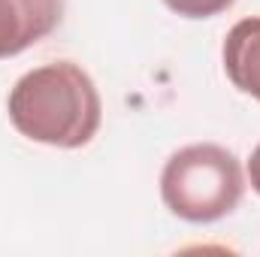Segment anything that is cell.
Instances as JSON below:
<instances>
[{"label": "cell", "mask_w": 260, "mask_h": 257, "mask_svg": "<svg viewBox=\"0 0 260 257\" xmlns=\"http://www.w3.org/2000/svg\"><path fill=\"white\" fill-rule=\"evenodd\" d=\"M176 15H182V18H215V15H221V12H227L236 0H164Z\"/></svg>", "instance_id": "5"}, {"label": "cell", "mask_w": 260, "mask_h": 257, "mask_svg": "<svg viewBox=\"0 0 260 257\" xmlns=\"http://www.w3.org/2000/svg\"><path fill=\"white\" fill-rule=\"evenodd\" d=\"M12 127L24 139L52 148H85L103 121V100L94 79L73 61L27 70L6 97Z\"/></svg>", "instance_id": "1"}, {"label": "cell", "mask_w": 260, "mask_h": 257, "mask_svg": "<svg viewBox=\"0 0 260 257\" xmlns=\"http://www.w3.org/2000/svg\"><path fill=\"white\" fill-rule=\"evenodd\" d=\"M221 58L233 88L260 103V15L242 18L227 30Z\"/></svg>", "instance_id": "4"}, {"label": "cell", "mask_w": 260, "mask_h": 257, "mask_svg": "<svg viewBox=\"0 0 260 257\" xmlns=\"http://www.w3.org/2000/svg\"><path fill=\"white\" fill-rule=\"evenodd\" d=\"M64 18V0H0V61L46 40Z\"/></svg>", "instance_id": "3"}, {"label": "cell", "mask_w": 260, "mask_h": 257, "mask_svg": "<svg viewBox=\"0 0 260 257\" xmlns=\"http://www.w3.org/2000/svg\"><path fill=\"white\" fill-rule=\"evenodd\" d=\"M248 182H251L254 194L260 197V142L254 145V151H251V157H248Z\"/></svg>", "instance_id": "6"}, {"label": "cell", "mask_w": 260, "mask_h": 257, "mask_svg": "<svg viewBox=\"0 0 260 257\" xmlns=\"http://www.w3.org/2000/svg\"><path fill=\"white\" fill-rule=\"evenodd\" d=\"M245 194L239 157L218 142H194L170 154L160 170V200L188 224H215L236 212Z\"/></svg>", "instance_id": "2"}]
</instances>
